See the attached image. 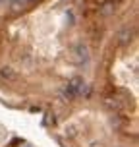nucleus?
I'll list each match as a JSON object with an SVG mask.
<instances>
[{"label":"nucleus","instance_id":"7ed1b4c3","mask_svg":"<svg viewBox=\"0 0 139 147\" xmlns=\"http://www.w3.org/2000/svg\"><path fill=\"white\" fill-rule=\"evenodd\" d=\"M132 39V29H124L120 33V43H128Z\"/></svg>","mask_w":139,"mask_h":147},{"label":"nucleus","instance_id":"f257e3e1","mask_svg":"<svg viewBox=\"0 0 139 147\" xmlns=\"http://www.w3.org/2000/svg\"><path fill=\"white\" fill-rule=\"evenodd\" d=\"M0 76H2V78H6V80H14V70H12V68L10 66H6V68H2V70H0Z\"/></svg>","mask_w":139,"mask_h":147},{"label":"nucleus","instance_id":"f03ea898","mask_svg":"<svg viewBox=\"0 0 139 147\" xmlns=\"http://www.w3.org/2000/svg\"><path fill=\"white\" fill-rule=\"evenodd\" d=\"M75 54H77V60H79V62L87 60V49H85V47H77V49H75Z\"/></svg>","mask_w":139,"mask_h":147}]
</instances>
